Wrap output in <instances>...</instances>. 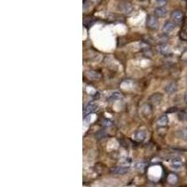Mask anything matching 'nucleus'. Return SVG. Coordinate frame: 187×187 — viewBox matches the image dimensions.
<instances>
[{
	"mask_svg": "<svg viewBox=\"0 0 187 187\" xmlns=\"http://www.w3.org/2000/svg\"><path fill=\"white\" fill-rule=\"evenodd\" d=\"M129 170H130V169L127 167H115L111 170V172L115 175H124L129 172Z\"/></svg>",
	"mask_w": 187,
	"mask_h": 187,
	"instance_id": "1",
	"label": "nucleus"
},
{
	"mask_svg": "<svg viewBox=\"0 0 187 187\" xmlns=\"http://www.w3.org/2000/svg\"><path fill=\"white\" fill-rule=\"evenodd\" d=\"M171 18L175 23H180L183 19V13L181 11H175L173 13H172Z\"/></svg>",
	"mask_w": 187,
	"mask_h": 187,
	"instance_id": "2",
	"label": "nucleus"
},
{
	"mask_svg": "<svg viewBox=\"0 0 187 187\" xmlns=\"http://www.w3.org/2000/svg\"><path fill=\"white\" fill-rule=\"evenodd\" d=\"M97 104H95V103H90L84 108L83 114L86 116L87 114H91L92 112L95 111H97Z\"/></svg>",
	"mask_w": 187,
	"mask_h": 187,
	"instance_id": "3",
	"label": "nucleus"
},
{
	"mask_svg": "<svg viewBox=\"0 0 187 187\" xmlns=\"http://www.w3.org/2000/svg\"><path fill=\"white\" fill-rule=\"evenodd\" d=\"M147 25L149 28H152V29H155L158 25V22L157 19L155 16H150L147 19Z\"/></svg>",
	"mask_w": 187,
	"mask_h": 187,
	"instance_id": "4",
	"label": "nucleus"
},
{
	"mask_svg": "<svg viewBox=\"0 0 187 187\" xmlns=\"http://www.w3.org/2000/svg\"><path fill=\"white\" fill-rule=\"evenodd\" d=\"M183 167V160L180 157H176L171 160V167L173 169H180Z\"/></svg>",
	"mask_w": 187,
	"mask_h": 187,
	"instance_id": "5",
	"label": "nucleus"
},
{
	"mask_svg": "<svg viewBox=\"0 0 187 187\" xmlns=\"http://www.w3.org/2000/svg\"><path fill=\"white\" fill-rule=\"evenodd\" d=\"M175 26L176 23L174 22H167L164 25V27H163V31L166 33H170L175 29Z\"/></svg>",
	"mask_w": 187,
	"mask_h": 187,
	"instance_id": "6",
	"label": "nucleus"
},
{
	"mask_svg": "<svg viewBox=\"0 0 187 187\" xmlns=\"http://www.w3.org/2000/svg\"><path fill=\"white\" fill-rule=\"evenodd\" d=\"M177 91V84L174 83V81H172V83H169L166 86V92L169 94V95H172L174 94Z\"/></svg>",
	"mask_w": 187,
	"mask_h": 187,
	"instance_id": "7",
	"label": "nucleus"
},
{
	"mask_svg": "<svg viewBox=\"0 0 187 187\" xmlns=\"http://www.w3.org/2000/svg\"><path fill=\"white\" fill-rule=\"evenodd\" d=\"M163 98V95L159 93H155L150 97V101L153 104H159Z\"/></svg>",
	"mask_w": 187,
	"mask_h": 187,
	"instance_id": "8",
	"label": "nucleus"
},
{
	"mask_svg": "<svg viewBox=\"0 0 187 187\" xmlns=\"http://www.w3.org/2000/svg\"><path fill=\"white\" fill-rule=\"evenodd\" d=\"M145 137H146L145 131L138 130V131H137L135 133V135H134V140H137V141H143V140H144Z\"/></svg>",
	"mask_w": 187,
	"mask_h": 187,
	"instance_id": "9",
	"label": "nucleus"
},
{
	"mask_svg": "<svg viewBox=\"0 0 187 187\" xmlns=\"http://www.w3.org/2000/svg\"><path fill=\"white\" fill-rule=\"evenodd\" d=\"M155 16L156 17H165L167 15V8L165 7H159V8H157L155 9Z\"/></svg>",
	"mask_w": 187,
	"mask_h": 187,
	"instance_id": "10",
	"label": "nucleus"
},
{
	"mask_svg": "<svg viewBox=\"0 0 187 187\" xmlns=\"http://www.w3.org/2000/svg\"><path fill=\"white\" fill-rule=\"evenodd\" d=\"M158 51H159L160 54H162L163 55H167V54H169V52H170L169 47V45H167V44L160 45L159 47H158Z\"/></svg>",
	"mask_w": 187,
	"mask_h": 187,
	"instance_id": "11",
	"label": "nucleus"
},
{
	"mask_svg": "<svg viewBox=\"0 0 187 187\" xmlns=\"http://www.w3.org/2000/svg\"><path fill=\"white\" fill-rule=\"evenodd\" d=\"M167 123H169V118H167V116H165V115L160 117L157 121V124L159 126H166Z\"/></svg>",
	"mask_w": 187,
	"mask_h": 187,
	"instance_id": "12",
	"label": "nucleus"
},
{
	"mask_svg": "<svg viewBox=\"0 0 187 187\" xmlns=\"http://www.w3.org/2000/svg\"><path fill=\"white\" fill-rule=\"evenodd\" d=\"M87 76L92 80H97L98 78H100V74L95 72V71H90V72L87 73Z\"/></svg>",
	"mask_w": 187,
	"mask_h": 187,
	"instance_id": "13",
	"label": "nucleus"
},
{
	"mask_svg": "<svg viewBox=\"0 0 187 187\" xmlns=\"http://www.w3.org/2000/svg\"><path fill=\"white\" fill-rule=\"evenodd\" d=\"M167 181H169V183H171V184H174L176 183L177 181H178V178H177V176L174 175V174H170L169 176V178H167Z\"/></svg>",
	"mask_w": 187,
	"mask_h": 187,
	"instance_id": "14",
	"label": "nucleus"
},
{
	"mask_svg": "<svg viewBox=\"0 0 187 187\" xmlns=\"http://www.w3.org/2000/svg\"><path fill=\"white\" fill-rule=\"evenodd\" d=\"M145 166H146L145 163H142V162H137L135 164V167L138 170H143V169H144Z\"/></svg>",
	"mask_w": 187,
	"mask_h": 187,
	"instance_id": "15",
	"label": "nucleus"
},
{
	"mask_svg": "<svg viewBox=\"0 0 187 187\" xmlns=\"http://www.w3.org/2000/svg\"><path fill=\"white\" fill-rule=\"evenodd\" d=\"M121 97V95H120L118 92H114L111 95V97H109V100H114V99H118Z\"/></svg>",
	"mask_w": 187,
	"mask_h": 187,
	"instance_id": "16",
	"label": "nucleus"
},
{
	"mask_svg": "<svg viewBox=\"0 0 187 187\" xmlns=\"http://www.w3.org/2000/svg\"><path fill=\"white\" fill-rule=\"evenodd\" d=\"M181 137L183 138L184 140H187V128H184L181 131Z\"/></svg>",
	"mask_w": 187,
	"mask_h": 187,
	"instance_id": "17",
	"label": "nucleus"
},
{
	"mask_svg": "<svg viewBox=\"0 0 187 187\" xmlns=\"http://www.w3.org/2000/svg\"><path fill=\"white\" fill-rule=\"evenodd\" d=\"M186 118H187V112H185V111L180 112V114H179V119L184 120V119H186Z\"/></svg>",
	"mask_w": 187,
	"mask_h": 187,
	"instance_id": "18",
	"label": "nucleus"
},
{
	"mask_svg": "<svg viewBox=\"0 0 187 187\" xmlns=\"http://www.w3.org/2000/svg\"><path fill=\"white\" fill-rule=\"evenodd\" d=\"M166 3L167 0H157V5H159V6H164Z\"/></svg>",
	"mask_w": 187,
	"mask_h": 187,
	"instance_id": "19",
	"label": "nucleus"
},
{
	"mask_svg": "<svg viewBox=\"0 0 187 187\" xmlns=\"http://www.w3.org/2000/svg\"><path fill=\"white\" fill-rule=\"evenodd\" d=\"M170 109H169V111H167V112H175L177 111L176 108H170Z\"/></svg>",
	"mask_w": 187,
	"mask_h": 187,
	"instance_id": "20",
	"label": "nucleus"
},
{
	"mask_svg": "<svg viewBox=\"0 0 187 187\" xmlns=\"http://www.w3.org/2000/svg\"><path fill=\"white\" fill-rule=\"evenodd\" d=\"M184 101L187 103V92L185 93V95H184Z\"/></svg>",
	"mask_w": 187,
	"mask_h": 187,
	"instance_id": "21",
	"label": "nucleus"
}]
</instances>
